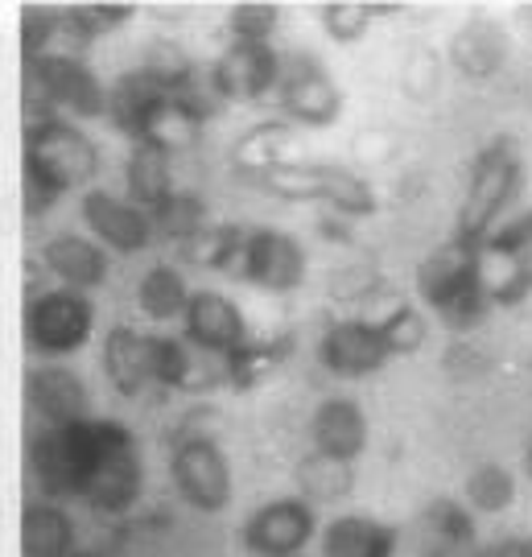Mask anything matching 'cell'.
I'll return each instance as SVG.
<instances>
[{"mask_svg": "<svg viewBox=\"0 0 532 557\" xmlns=\"http://www.w3.org/2000/svg\"><path fill=\"white\" fill-rule=\"evenodd\" d=\"M99 149L75 120L41 116L25 133V211L41 215L96 178Z\"/></svg>", "mask_w": 532, "mask_h": 557, "instance_id": "1", "label": "cell"}, {"mask_svg": "<svg viewBox=\"0 0 532 557\" xmlns=\"http://www.w3.org/2000/svg\"><path fill=\"white\" fill-rule=\"evenodd\" d=\"M417 294L446 331H474L492 310L487 289H483L479 244H462L454 236L437 244L417 269Z\"/></svg>", "mask_w": 532, "mask_h": 557, "instance_id": "2", "label": "cell"}, {"mask_svg": "<svg viewBox=\"0 0 532 557\" xmlns=\"http://www.w3.org/2000/svg\"><path fill=\"white\" fill-rule=\"evenodd\" d=\"M524 190V149L516 137H492L471 161L467 190L454 215V239L462 244H483L492 236L508 207Z\"/></svg>", "mask_w": 532, "mask_h": 557, "instance_id": "3", "label": "cell"}, {"mask_svg": "<svg viewBox=\"0 0 532 557\" xmlns=\"http://www.w3.org/2000/svg\"><path fill=\"white\" fill-rule=\"evenodd\" d=\"M269 195L285 202H314L326 207L335 220H368L375 215V186L359 170L343 165V161H301L285 158L281 165L269 170V178L260 182Z\"/></svg>", "mask_w": 532, "mask_h": 557, "instance_id": "4", "label": "cell"}, {"mask_svg": "<svg viewBox=\"0 0 532 557\" xmlns=\"http://www.w3.org/2000/svg\"><path fill=\"white\" fill-rule=\"evenodd\" d=\"M145 492V455L137 434L124 421H99V450L91 479L83 487V504L99 517H124L137 508Z\"/></svg>", "mask_w": 532, "mask_h": 557, "instance_id": "5", "label": "cell"}, {"mask_svg": "<svg viewBox=\"0 0 532 557\" xmlns=\"http://www.w3.org/2000/svg\"><path fill=\"white\" fill-rule=\"evenodd\" d=\"M170 479H174L177 499L207 517H219L236 496V475L219 438L195 425L177 430L174 450H170Z\"/></svg>", "mask_w": 532, "mask_h": 557, "instance_id": "6", "label": "cell"}, {"mask_svg": "<svg viewBox=\"0 0 532 557\" xmlns=\"http://www.w3.org/2000/svg\"><path fill=\"white\" fill-rule=\"evenodd\" d=\"M273 103L289 128L322 133L343 116V87L326 71V62L310 50L281 54V75L273 87Z\"/></svg>", "mask_w": 532, "mask_h": 557, "instance_id": "7", "label": "cell"}, {"mask_svg": "<svg viewBox=\"0 0 532 557\" xmlns=\"http://www.w3.org/2000/svg\"><path fill=\"white\" fill-rule=\"evenodd\" d=\"M99 450V421L87 418L79 425H59V430H41L29 442V467L38 475L41 492L54 499H83V487L91 479Z\"/></svg>", "mask_w": 532, "mask_h": 557, "instance_id": "8", "label": "cell"}, {"mask_svg": "<svg viewBox=\"0 0 532 557\" xmlns=\"http://www.w3.org/2000/svg\"><path fill=\"white\" fill-rule=\"evenodd\" d=\"M96 331V306L75 289H46L25 306V343L46 359L75 356Z\"/></svg>", "mask_w": 532, "mask_h": 557, "instance_id": "9", "label": "cell"}, {"mask_svg": "<svg viewBox=\"0 0 532 557\" xmlns=\"http://www.w3.org/2000/svg\"><path fill=\"white\" fill-rule=\"evenodd\" d=\"M306 277H310V260H306L301 239L289 232H276V227H248L236 281L285 298V294H297Z\"/></svg>", "mask_w": 532, "mask_h": 557, "instance_id": "10", "label": "cell"}, {"mask_svg": "<svg viewBox=\"0 0 532 557\" xmlns=\"http://www.w3.org/2000/svg\"><path fill=\"white\" fill-rule=\"evenodd\" d=\"M318 537V508L301 496H276L260 504L239 524V545L248 557H297Z\"/></svg>", "mask_w": 532, "mask_h": 557, "instance_id": "11", "label": "cell"}, {"mask_svg": "<svg viewBox=\"0 0 532 557\" xmlns=\"http://www.w3.org/2000/svg\"><path fill=\"white\" fill-rule=\"evenodd\" d=\"M29 79L50 108L66 112V120H103L108 87L79 54H41L29 62Z\"/></svg>", "mask_w": 532, "mask_h": 557, "instance_id": "12", "label": "cell"}, {"mask_svg": "<svg viewBox=\"0 0 532 557\" xmlns=\"http://www.w3.org/2000/svg\"><path fill=\"white\" fill-rule=\"evenodd\" d=\"M79 215L87 236L96 239L103 252H120V257H137L153 244V220L133 207L124 195H112V190H83L79 199Z\"/></svg>", "mask_w": 532, "mask_h": 557, "instance_id": "13", "label": "cell"}, {"mask_svg": "<svg viewBox=\"0 0 532 557\" xmlns=\"http://www.w3.org/2000/svg\"><path fill=\"white\" fill-rule=\"evenodd\" d=\"M281 75V50L252 46V41H227V50L211 62V91L227 103H257L273 96Z\"/></svg>", "mask_w": 532, "mask_h": 557, "instance_id": "14", "label": "cell"}, {"mask_svg": "<svg viewBox=\"0 0 532 557\" xmlns=\"http://www.w3.org/2000/svg\"><path fill=\"white\" fill-rule=\"evenodd\" d=\"M182 331L186 343L202 351V356L227 359L248 343V319L239 310V301H232L219 289H190V306L182 314Z\"/></svg>", "mask_w": 532, "mask_h": 557, "instance_id": "15", "label": "cell"}, {"mask_svg": "<svg viewBox=\"0 0 532 557\" xmlns=\"http://www.w3.org/2000/svg\"><path fill=\"white\" fill-rule=\"evenodd\" d=\"M446 62L458 79L492 83L508 71L512 62V34L492 17L462 21L446 41Z\"/></svg>", "mask_w": 532, "mask_h": 557, "instance_id": "16", "label": "cell"}, {"mask_svg": "<svg viewBox=\"0 0 532 557\" xmlns=\"http://www.w3.org/2000/svg\"><path fill=\"white\" fill-rule=\"evenodd\" d=\"M318 359L322 368L338 380H368L384 372L393 359L380 343L372 319H338L318 338Z\"/></svg>", "mask_w": 532, "mask_h": 557, "instance_id": "17", "label": "cell"}, {"mask_svg": "<svg viewBox=\"0 0 532 557\" xmlns=\"http://www.w3.org/2000/svg\"><path fill=\"white\" fill-rule=\"evenodd\" d=\"M25 400L29 413L41 421V430H59V425H79L91 418V397L79 372L62 368V363H38L25 376Z\"/></svg>", "mask_w": 532, "mask_h": 557, "instance_id": "18", "label": "cell"}, {"mask_svg": "<svg viewBox=\"0 0 532 557\" xmlns=\"http://www.w3.org/2000/svg\"><path fill=\"white\" fill-rule=\"evenodd\" d=\"M310 450L322 458H335V462H347L355 467L368 442H372V425H368V413L363 405L351 397H326L318 400V409L310 413Z\"/></svg>", "mask_w": 532, "mask_h": 557, "instance_id": "19", "label": "cell"}, {"mask_svg": "<svg viewBox=\"0 0 532 557\" xmlns=\"http://www.w3.org/2000/svg\"><path fill=\"white\" fill-rule=\"evenodd\" d=\"M165 103H170V91L149 71L137 66V71L120 75L108 87V112L103 116L112 120V128L120 137H128V145H137V140H149L158 116L165 112Z\"/></svg>", "mask_w": 532, "mask_h": 557, "instance_id": "20", "label": "cell"}, {"mask_svg": "<svg viewBox=\"0 0 532 557\" xmlns=\"http://www.w3.org/2000/svg\"><path fill=\"white\" fill-rule=\"evenodd\" d=\"M41 264L50 269V277H59L62 289H75V294H91L99 285H108L112 273V260L99 248L91 236L79 232H62L41 244Z\"/></svg>", "mask_w": 532, "mask_h": 557, "instance_id": "21", "label": "cell"}, {"mask_svg": "<svg viewBox=\"0 0 532 557\" xmlns=\"http://www.w3.org/2000/svg\"><path fill=\"white\" fill-rule=\"evenodd\" d=\"M396 549L400 529L363 512H343L322 529V557H396Z\"/></svg>", "mask_w": 532, "mask_h": 557, "instance_id": "22", "label": "cell"}, {"mask_svg": "<svg viewBox=\"0 0 532 557\" xmlns=\"http://www.w3.org/2000/svg\"><path fill=\"white\" fill-rule=\"evenodd\" d=\"M417 537H421V557L474 554V512L462 499H434L417 520Z\"/></svg>", "mask_w": 532, "mask_h": 557, "instance_id": "23", "label": "cell"}, {"mask_svg": "<svg viewBox=\"0 0 532 557\" xmlns=\"http://www.w3.org/2000/svg\"><path fill=\"white\" fill-rule=\"evenodd\" d=\"M124 186L128 195L124 199L140 207L145 215H153L161 202L174 195V158L153 145V140H137L128 145V161H124Z\"/></svg>", "mask_w": 532, "mask_h": 557, "instance_id": "24", "label": "cell"}, {"mask_svg": "<svg viewBox=\"0 0 532 557\" xmlns=\"http://www.w3.org/2000/svg\"><path fill=\"white\" fill-rule=\"evenodd\" d=\"M103 376L120 397H140L153 380H149V335H140L133 326H112L103 338Z\"/></svg>", "mask_w": 532, "mask_h": 557, "instance_id": "25", "label": "cell"}, {"mask_svg": "<svg viewBox=\"0 0 532 557\" xmlns=\"http://www.w3.org/2000/svg\"><path fill=\"white\" fill-rule=\"evenodd\" d=\"M294 137V128L285 120H264V124H252L244 137L232 145V170L236 178L244 182H264L269 170L285 161V145Z\"/></svg>", "mask_w": 532, "mask_h": 557, "instance_id": "26", "label": "cell"}, {"mask_svg": "<svg viewBox=\"0 0 532 557\" xmlns=\"http://www.w3.org/2000/svg\"><path fill=\"white\" fill-rule=\"evenodd\" d=\"M21 554L25 557H71L75 554V524L59 504L38 499L21 512Z\"/></svg>", "mask_w": 532, "mask_h": 557, "instance_id": "27", "label": "cell"}, {"mask_svg": "<svg viewBox=\"0 0 532 557\" xmlns=\"http://www.w3.org/2000/svg\"><path fill=\"white\" fill-rule=\"evenodd\" d=\"M149 220H153V236L170 239L182 252H190L198 239L215 227V223H211V207H207V199L195 195V190H174Z\"/></svg>", "mask_w": 532, "mask_h": 557, "instance_id": "28", "label": "cell"}, {"mask_svg": "<svg viewBox=\"0 0 532 557\" xmlns=\"http://www.w3.org/2000/svg\"><path fill=\"white\" fill-rule=\"evenodd\" d=\"M137 306L145 319L153 322H182L190 306V285L174 264H153L137 281Z\"/></svg>", "mask_w": 532, "mask_h": 557, "instance_id": "29", "label": "cell"}, {"mask_svg": "<svg viewBox=\"0 0 532 557\" xmlns=\"http://www.w3.org/2000/svg\"><path fill=\"white\" fill-rule=\"evenodd\" d=\"M462 504L471 512H483V517H499L516 504V475L504 467V462H474L467 479H462Z\"/></svg>", "mask_w": 532, "mask_h": 557, "instance_id": "30", "label": "cell"}, {"mask_svg": "<svg viewBox=\"0 0 532 557\" xmlns=\"http://www.w3.org/2000/svg\"><path fill=\"white\" fill-rule=\"evenodd\" d=\"M483 252V248H479ZM483 289L492 310H512L532 298V257H487L483 252Z\"/></svg>", "mask_w": 532, "mask_h": 557, "instance_id": "31", "label": "cell"}, {"mask_svg": "<svg viewBox=\"0 0 532 557\" xmlns=\"http://www.w3.org/2000/svg\"><path fill=\"white\" fill-rule=\"evenodd\" d=\"M285 356H289V338H281V343H252L248 338L239 351H232V356L219 359V363H223V380L232 388L252 393V388H260L264 380L273 376Z\"/></svg>", "mask_w": 532, "mask_h": 557, "instance_id": "32", "label": "cell"}, {"mask_svg": "<svg viewBox=\"0 0 532 557\" xmlns=\"http://www.w3.org/2000/svg\"><path fill=\"white\" fill-rule=\"evenodd\" d=\"M297 487H301V499L306 504H335V499L351 496L355 487V467L347 462H335V458L310 455L297 462Z\"/></svg>", "mask_w": 532, "mask_h": 557, "instance_id": "33", "label": "cell"}, {"mask_svg": "<svg viewBox=\"0 0 532 557\" xmlns=\"http://www.w3.org/2000/svg\"><path fill=\"white\" fill-rule=\"evenodd\" d=\"M198 359L190 356V343L174 335H149V380L161 388H195Z\"/></svg>", "mask_w": 532, "mask_h": 557, "instance_id": "34", "label": "cell"}, {"mask_svg": "<svg viewBox=\"0 0 532 557\" xmlns=\"http://www.w3.org/2000/svg\"><path fill=\"white\" fill-rule=\"evenodd\" d=\"M372 322H375V331H380V343H384L388 359L417 356V351L425 347V338H430V322H425V314H421L417 306H409V301H400L384 319H372Z\"/></svg>", "mask_w": 532, "mask_h": 557, "instance_id": "35", "label": "cell"}, {"mask_svg": "<svg viewBox=\"0 0 532 557\" xmlns=\"http://www.w3.org/2000/svg\"><path fill=\"white\" fill-rule=\"evenodd\" d=\"M375 17H380V4H368V0H326L318 9V25H322V34L335 46L363 41Z\"/></svg>", "mask_w": 532, "mask_h": 557, "instance_id": "36", "label": "cell"}, {"mask_svg": "<svg viewBox=\"0 0 532 557\" xmlns=\"http://www.w3.org/2000/svg\"><path fill=\"white\" fill-rule=\"evenodd\" d=\"M276 25H281V4L273 0H239L227 13V34L232 41H252V46H273Z\"/></svg>", "mask_w": 532, "mask_h": 557, "instance_id": "37", "label": "cell"}, {"mask_svg": "<svg viewBox=\"0 0 532 557\" xmlns=\"http://www.w3.org/2000/svg\"><path fill=\"white\" fill-rule=\"evenodd\" d=\"M137 17V4H75L71 13H66V25H71V34H79L83 41L87 38H103V34H116L120 25H128V21Z\"/></svg>", "mask_w": 532, "mask_h": 557, "instance_id": "38", "label": "cell"}, {"mask_svg": "<svg viewBox=\"0 0 532 557\" xmlns=\"http://www.w3.org/2000/svg\"><path fill=\"white\" fill-rule=\"evenodd\" d=\"M400 87L409 100H430L442 87V59H437L430 46H417L409 62H405V75H400Z\"/></svg>", "mask_w": 532, "mask_h": 557, "instance_id": "39", "label": "cell"}, {"mask_svg": "<svg viewBox=\"0 0 532 557\" xmlns=\"http://www.w3.org/2000/svg\"><path fill=\"white\" fill-rule=\"evenodd\" d=\"M50 38H54V13L29 9V13H25V38H21V46H25V59L34 62V59H41V54H50V50H46V46H50Z\"/></svg>", "mask_w": 532, "mask_h": 557, "instance_id": "40", "label": "cell"}, {"mask_svg": "<svg viewBox=\"0 0 532 557\" xmlns=\"http://www.w3.org/2000/svg\"><path fill=\"white\" fill-rule=\"evenodd\" d=\"M471 557H524V545L516 537H504V541H492V545H479Z\"/></svg>", "mask_w": 532, "mask_h": 557, "instance_id": "41", "label": "cell"}, {"mask_svg": "<svg viewBox=\"0 0 532 557\" xmlns=\"http://www.w3.org/2000/svg\"><path fill=\"white\" fill-rule=\"evenodd\" d=\"M508 223H512V232H516V239H520V248H524V252L532 257V207H529V211H520V215H516V220H508Z\"/></svg>", "mask_w": 532, "mask_h": 557, "instance_id": "42", "label": "cell"}, {"mask_svg": "<svg viewBox=\"0 0 532 557\" xmlns=\"http://www.w3.org/2000/svg\"><path fill=\"white\" fill-rule=\"evenodd\" d=\"M524 475L532 479V438H529V446H524Z\"/></svg>", "mask_w": 532, "mask_h": 557, "instance_id": "43", "label": "cell"}, {"mask_svg": "<svg viewBox=\"0 0 532 557\" xmlns=\"http://www.w3.org/2000/svg\"><path fill=\"white\" fill-rule=\"evenodd\" d=\"M520 545H524V557H532V537H520Z\"/></svg>", "mask_w": 532, "mask_h": 557, "instance_id": "44", "label": "cell"}, {"mask_svg": "<svg viewBox=\"0 0 532 557\" xmlns=\"http://www.w3.org/2000/svg\"><path fill=\"white\" fill-rule=\"evenodd\" d=\"M71 557H99V554H83V549H75V554H71Z\"/></svg>", "mask_w": 532, "mask_h": 557, "instance_id": "45", "label": "cell"}, {"mask_svg": "<svg viewBox=\"0 0 532 557\" xmlns=\"http://www.w3.org/2000/svg\"><path fill=\"white\" fill-rule=\"evenodd\" d=\"M297 557H306V554H297Z\"/></svg>", "mask_w": 532, "mask_h": 557, "instance_id": "46", "label": "cell"}]
</instances>
